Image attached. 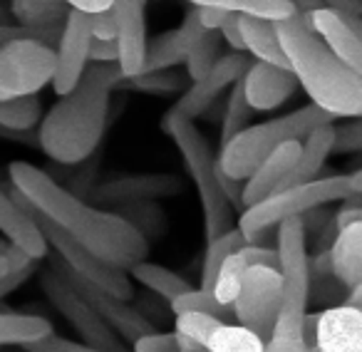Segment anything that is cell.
Returning a JSON list of instances; mask_svg holds the SVG:
<instances>
[{"label":"cell","instance_id":"obj_4","mask_svg":"<svg viewBox=\"0 0 362 352\" xmlns=\"http://www.w3.org/2000/svg\"><path fill=\"white\" fill-rule=\"evenodd\" d=\"M325 124H335V119L317 110L315 105H305L263 124H251L221 146L216 156V169L233 182H246L261 166V161L278 146L288 141H303L313 129Z\"/></svg>","mask_w":362,"mask_h":352},{"label":"cell","instance_id":"obj_6","mask_svg":"<svg viewBox=\"0 0 362 352\" xmlns=\"http://www.w3.org/2000/svg\"><path fill=\"white\" fill-rule=\"evenodd\" d=\"M357 199H360V194L352 189L350 174L325 176V179H315L310 184L281 189V192L271 194L263 201L243 209L238 213V221L233 228L241 233L243 243H246L251 236H256L261 231H271V228H276L283 221L303 218L305 213L327 206V204L357 201Z\"/></svg>","mask_w":362,"mask_h":352},{"label":"cell","instance_id":"obj_34","mask_svg":"<svg viewBox=\"0 0 362 352\" xmlns=\"http://www.w3.org/2000/svg\"><path fill=\"white\" fill-rule=\"evenodd\" d=\"M115 213H119V216L124 218V221L129 223L146 243H149V246H151V241L164 236L166 226H169L166 213L161 211L156 204H136V206L119 209V211H115Z\"/></svg>","mask_w":362,"mask_h":352},{"label":"cell","instance_id":"obj_50","mask_svg":"<svg viewBox=\"0 0 362 352\" xmlns=\"http://www.w3.org/2000/svg\"><path fill=\"white\" fill-rule=\"evenodd\" d=\"M70 11H77L82 16H95V13L112 11V3L115 0H62Z\"/></svg>","mask_w":362,"mask_h":352},{"label":"cell","instance_id":"obj_31","mask_svg":"<svg viewBox=\"0 0 362 352\" xmlns=\"http://www.w3.org/2000/svg\"><path fill=\"white\" fill-rule=\"evenodd\" d=\"M42 105L37 95L13 97V100L0 102V129L8 131H30L40 124Z\"/></svg>","mask_w":362,"mask_h":352},{"label":"cell","instance_id":"obj_9","mask_svg":"<svg viewBox=\"0 0 362 352\" xmlns=\"http://www.w3.org/2000/svg\"><path fill=\"white\" fill-rule=\"evenodd\" d=\"M276 271L283 283L281 312L305 315L310 305V258L308 231L303 218H291L276 226Z\"/></svg>","mask_w":362,"mask_h":352},{"label":"cell","instance_id":"obj_12","mask_svg":"<svg viewBox=\"0 0 362 352\" xmlns=\"http://www.w3.org/2000/svg\"><path fill=\"white\" fill-rule=\"evenodd\" d=\"M184 192V182L176 174H132L105 182L92 192V206L110 211H119L136 204H154L159 199L179 196Z\"/></svg>","mask_w":362,"mask_h":352},{"label":"cell","instance_id":"obj_52","mask_svg":"<svg viewBox=\"0 0 362 352\" xmlns=\"http://www.w3.org/2000/svg\"><path fill=\"white\" fill-rule=\"evenodd\" d=\"M293 6V11H296V16L300 18L303 25L310 30V16L315 11H320V8H325V3L322 0H288Z\"/></svg>","mask_w":362,"mask_h":352},{"label":"cell","instance_id":"obj_21","mask_svg":"<svg viewBox=\"0 0 362 352\" xmlns=\"http://www.w3.org/2000/svg\"><path fill=\"white\" fill-rule=\"evenodd\" d=\"M298 151H300V141H288V144L278 146L273 154H268L261 161L256 171L243 182L241 189V206L248 209L253 204L263 201L271 194H276L278 189H283L288 174H291L293 164L298 159Z\"/></svg>","mask_w":362,"mask_h":352},{"label":"cell","instance_id":"obj_47","mask_svg":"<svg viewBox=\"0 0 362 352\" xmlns=\"http://www.w3.org/2000/svg\"><path fill=\"white\" fill-rule=\"evenodd\" d=\"M33 263H37V261L28 258L25 253L16 251L13 246H11V248H6V251L0 253V278H6L8 273H13V271H21V268L33 266Z\"/></svg>","mask_w":362,"mask_h":352},{"label":"cell","instance_id":"obj_32","mask_svg":"<svg viewBox=\"0 0 362 352\" xmlns=\"http://www.w3.org/2000/svg\"><path fill=\"white\" fill-rule=\"evenodd\" d=\"M238 248H243V236L231 228V231L221 233V236L206 241V248H204V261H202V291L211 293V286L216 281L218 271H221L223 261H226L231 253H236Z\"/></svg>","mask_w":362,"mask_h":352},{"label":"cell","instance_id":"obj_57","mask_svg":"<svg viewBox=\"0 0 362 352\" xmlns=\"http://www.w3.org/2000/svg\"><path fill=\"white\" fill-rule=\"evenodd\" d=\"M144 3H146V0H144Z\"/></svg>","mask_w":362,"mask_h":352},{"label":"cell","instance_id":"obj_5","mask_svg":"<svg viewBox=\"0 0 362 352\" xmlns=\"http://www.w3.org/2000/svg\"><path fill=\"white\" fill-rule=\"evenodd\" d=\"M161 129L174 139L176 149H179L184 166H187L189 176H192L194 187L199 194V204H202V218H204V238L221 236V233L233 228V209L228 199L223 196L221 189V174L216 169V156H214L211 146H209L206 136L202 129H197L194 122L187 119H174L166 117L161 119Z\"/></svg>","mask_w":362,"mask_h":352},{"label":"cell","instance_id":"obj_13","mask_svg":"<svg viewBox=\"0 0 362 352\" xmlns=\"http://www.w3.org/2000/svg\"><path fill=\"white\" fill-rule=\"evenodd\" d=\"M90 45H92V33L87 16L77 11H70L65 18V25L57 37L55 45V70H52V90L57 97H65L67 92L75 90L80 77L85 75L87 65H90Z\"/></svg>","mask_w":362,"mask_h":352},{"label":"cell","instance_id":"obj_25","mask_svg":"<svg viewBox=\"0 0 362 352\" xmlns=\"http://www.w3.org/2000/svg\"><path fill=\"white\" fill-rule=\"evenodd\" d=\"M330 154H332V124L313 129L310 134L300 141L298 159H296V164H293L283 189L300 187V184H310V182H315V179H320V171ZM278 192H281V189H278Z\"/></svg>","mask_w":362,"mask_h":352},{"label":"cell","instance_id":"obj_54","mask_svg":"<svg viewBox=\"0 0 362 352\" xmlns=\"http://www.w3.org/2000/svg\"><path fill=\"white\" fill-rule=\"evenodd\" d=\"M6 23H11V13H8L6 3H0V25H6Z\"/></svg>","mask_w":362,"mask_h":352},{"label":"cell","instance_id":"obj_20","mask_svg":"<svg viewBox=\"0 0 362 352\" xmlns=\"http://www.w3.org/2000/svg\"><path fill=\"white\" fill-rule=\"evenodd\" d=\"M202 35H204V30L197 20V11L192 8V11L187 13V18L181 20L179 28H174L171 33H164V35L146 42L144 65H141L139 75H151V72H164L176 65H184L189 50H192L194 42Z\"/></svg>","mask_w":362,"mask_h":352},{"label":"cell","instance_id":"obj_51","mask_svg":"<svg viewBox=\"0 0 362 352\" xmlns=\"http://www.w3.org/2000/svg\"><path fill=\"white\" fill-rule=\"evenodd\" d=\"M322 3H325V8L340 13L347 20H360L362 16V0H322Z\"/></svg>","mask_w":362,"mask_h":352},{"label":"cell","instance_id":"obj_24","mask_svg":"<svg viewBox=\"0 0 362 352\" xmlns=\"http://www.w3.org/2000/svg\"><path fill=\"white\" fill-rule=\"evenodd\" d=\"M330 276L342 291L362 286V223L342 228L335 233V241L327 248Z\"/></svg>","mask_w":362,"mask_h":352},{"label":"cell","instance_id":"obj_8","mask_svg":"<svg viewBox=\"0 0 362 352\" xmlns=\"http://www.w3.org/2000/svg\"><path fill=\"white\" fill-rule=\"evenodd\" d=\"M40 291L47 298V303L57 310V315L70 322L82 345L97 352H124V342L97 317V312L87 305L85 298L57 271L55 263L40 271Z\"/></svg>","mask_w":362,"mask_h":352},{"label":"cell","instance_id":"obj_55","mask_svg":"<svg viewBox=\"0 0 362 352\" xmlns=\"http://www.w3.org/2000/svg\"><path fill=\"white\" fill-rule=\"evenodd\" d=\"M6 248H11V246H8V243H6V241H3V238H0V253L6 251Z\"/></svg>","mask_w":362,"mask_h":352},{"label":"cell","instance_id":"obj_19","mask_svg":"<svg viewBox=\"0 0 362 352\" xmlns=\"http://www.w3.org/2000/svg\"><path fill=\"white\" fill-rule=\"evenodd\" d=\"M313 347L317 352H362V310L347 305L320 310Z\"/></svg>","mask_w":362,"mask_h":352},{"label":"cell","instance_id":"obj_28","mask_svg":"<svg viewBox=\"0 0 362 352\" xmlns=\"http://www.w3.org/2000/svg\"><path fill=\"white\" fill-rule=\"evenodd\" d=\"M16 25L37 33H60L70 8L65 3H37V0H13L8 8Z\"/></svg>","mask_w":362,"mask_h":352},{"label":"cell","instance_id":"obj_38","mask_svg":"<svg viewBox=\"0 0 362 352\" xmlns=\"http://www.w3.org/2000/svg\"><path fill=\"white\" fill-rule=\"evenodd\" d=\"M253 117V110L248 107L246 97H243V85L241 77L231 85V95H228L226 110H223V122H221V146L226 141H231L236 134H241L248 127Z\"/></svg>","mask_w":362,"mask_h":352},{"label":"cell","instance_id":"obj_29","mask_svg":"<svg viewBox=\"0 0 362 352\" xmlns=\"http://www.w3.org/2000/svg\"><path fill=\"white\" fill-rule=\"evenodd\" d=\"M194 8H218L233 16L258 18V20L281 23L296 16L288 0H189Z\"/></svg>","mask_w":362,"mask_h":352},{"label":"cell","instance_id":"obj_17","mask_svg":"<svg viewBox=\"0 0 362 352\" xmlns=\"http://www.w3.org/2000/svg\"><path fill=\"white\" fill-rule=\"evenodd\" d=\"M310 30L322 40V45L342 60L352 72L362 75V23L347 20L330 8H320L310 16Z\"/></svg>","mask_w":362,"mask_h":352},{"label":"cell","instance_id":"obj_42","mask_svg":"<svg viewBox=\"0 0 362 352\" xmlns=\"http://www.w3.org/2000/svg\"><path fill=\"white\" fill-rule=\"evenodd\" d=\"M23 350L25 352H97L92 347L82 345L80 340H67V337H60L55 332H50V335L40 337L35 342H28V345H23Z\"/></svg>","mask_w":362,"mask_h":352},{"label":"cell","instance_id":"obj_27","mask_svg":"<svg viewBox=\"0 0 362 352\" xmlns=\"http://www.w3.org/2000/svg\"><path fill=\"white\" fill-rule=\"evenodd\" d=\"M127 276H129L132 283H139L141 288H146L151 295L164 300L166 305H169L174 298H179L181 293H187L194 288L187 278L179 276L176 271H171V268H166V266H159V263H151V261H141V263H136V266H132L129 271H127Z\"/></svg>","mask_w":362,"mask_h":352},{"label":"cell","instance_id":"obj_44","mask_svg":"<svg viewBox=\"0 0 362 352\" xmlns=\"http://www.w3.org/2000/svg\"><path fill=\"white\" fill-rule=\"evenodd\" d=\"M87 20H90L92 40H117V23H115L112 11L87 16Z\"/></svg>","mask_w":362,"mask_h":352},{"label":"cell","instance_id":"obj_49","mask_svg":"<svg viewBox=\"0 0 362 352\" xmlns=\"http://www.w3.org/2000/svg\"><path fill=\"white\" fill-rule=\"evenodd\" d=\"M194 11H197V20L204 33H218L223 18H226V13L218 11V8H194Z\"/></svg>","mask_w":362,"mask_h":352},{"label":"cell","instance_id":"obj_2","mask_svg":"<svg viewBox=\"0 0 362 352\" xmlns=\"http://www.w3.org/2000/svg\"><path fill=\"white\" fill-rule=\"evenodd\" d=\"M117 65H87L75 90L50 107L37 124V146L62 166L85 164L100 146L110 117L112 92L119 85Z\"/></svg>","mask_w":362,"mask_h":352},{"label":"cell","instance_id":"obj_33","mask_svg":"<svg viewBox=\"0 0 362 352\" xmlns=\"http://www.w3.org/2000/svg\"><path fill=\"white\" fill-rule=\"evenodd\" d=\"M204 352H263V340L236 322H218L209 335Z\"/></svg>","mask_w":362,"mask_h":352},{"label":"cell","instance_id":"obj_41","mask_svg":"<svg viewBox=\"0 0 362 352\" xmlns=\"http://www.w3.org/2000/svg\"><path fill=\"white\" fill-rule=\"evenodd\" d=\"M362 149V122L347 119L342 127L332 124V151H360Z\"/></svg>","mask_w":362,"mask_h":352},{"label":"cell","instance_id":"obj_53","mask_svg":"<svg viewBox=\"0 0 362 352\" xmlns=\"http://www.w3.org/2000/svg\"><path fill=\"white\" fill-rule=\"evenodd\" d=\"M352 223H362V209L360 204H350V206L340 209L335 216V231H342V228L352 226Z\"/></svg>","mask_w":362,"mask_h":352},{"label":"cell","instance_id":"obj_35","mask_svg":"<svg viewBox=\"0 0 362 352\" xmlns=\"http://www.w3.org/2000/svg\"><path fill=\"white\" fill-rule=\"evenodd\" d=\"M303 317L291 312H278L271 337L263 342V352H308L303 340Z\"/></svg>","mask_w":362,"mask_h":352},{"label":"cell","instance_id":"obj_1","mask_svg":"<svg viewBox=\"0 0 362 352\" xmlns=\"http://www.w3.org/2000/svg\"><path fill=\"white\" fill-rule=\"evenodd\" d=\"M8 176L13 192L33 213L60 228L67 238L80 243L110 268L127 273L132 266L146 261L149 243L119 213L87 204L30 161H11Z\"/></svg>","mask_w":362,"mask_h":352},{"label":"cell","instance_id":"obj_26","mask_svg":"<svg viewBox=\"0 0 362 352\" xmlns=\"http://www.w3.org/2000/svg\"><path fill=\"white\" fill-rule=\"evenodd\" d=\"M238 33H241L243 50L251 52L256 57V62H266V65L288 70V60L281 50V42H278L276 25L273 23L238 16Z\"/></svg>","mask_w":362,"mask_h":352},{"label":"cell","instance_id":"obj_40","mask_svg":"<svg viewBox=\"0 0 362 352\" xmlns=\"http://www.w3.org/2000/svg\"><path fill=\"white\" fill-rule=\"evenodd\" d=\"M129 82L134 90L146 92V95H174V92H181L187 80L184 75L174 70H164V72H151V75H139V77H132Z\"/></svg>","mask_w":362,"mask_h":352},{"label":"cell","instance_id":"obj_45","mask_svg":"<svg viewBox=\"0 0 362 352\" xmlns=\"http://www.w3.org/2000/svg\"><path fill=\"white\" fill-rule=\"evenodd\" d=\"M35 271H37V263H33V266L13 271V273H8L6 278H0V300H6L11 293H16L21 286H25V283L35 276Z\"/></svg>","mask_w":362,"mask_h":352},{"label":"cell","instance_id":"obj_10","mask_svg":"<svg viewBox=\"0 0 362 352\" xmlns=\"http://www.w3.org/2000/svg\"><path fill=\"white\" fill-rule=\"evenodd\" d=\"M283 307V283L276 268L253 266L246 271L238 293L231 303V315L236 325L246 327L263 342L276 327L278 312Z\"/></svg>","mask_w":362,"mask_h":352},{"label":"cell","instance_id":"obj_11","mask_svg":"<svg viewBox=\"0 0 362 352\" xmlns=\"http://www.w3.org/2000/svg\"><path fill=\"white\" fill-rule=\"evenodd\" d=\"M55 52L35 40H18L0 47V102L37 95L50 85Z\"/></svg>","mask_w":362,"mask_h":352},{"label":"cell","instance_id":"obj_14","mask_svg":"<svg viewBox=\"0 0 362 352\" xmlns=\"http://www.w3.org/2000/svg\"><path fill=\"white\" fill-rule=\"evenodd\" d=\"M248 67V60L243 52H228V55H221L218 62L202 77V80L192 82L184 95L174 102L166 117H174V119H187L194 122L199 117H204L209 112V107L218 100L226 87H231L238 77H243Z\"/></svg>","mask_w":362,"mask_h":352},{"label":"cell","instance_id":"obj_7","mask_svg":"<svg viewBox=\"0 0 362 352\" xmlns=\"http://www.w3.org/2000/svg\"><path fill=\"white\" fill-rule=\"evenodd\" d=\"M11 196L16 199V201L21 204L28 213H30V218L35 221V226L40 228L42 238H45L47 251L55 253L52 258H55L57 263H62L72 276L80 278V281H85V283H90V286L100 288V291L110 293V295L122 298V300H132V298H134V288H132V281H129L127 273L110 268L97 256H92L87 248H82L80 243H75L72 238H67L60 228H55L52 223H47L45 218H40L37 213H33L30 209H28V204L23 201L16 192H11Z\"/></svg>","mask_w":362,"mask_h":352},{"label":"cell","instance_id":"obj_36","mask_svg":"<svg viewBox=\"0 0 362 352\" xmlns=\"http://www.w3.org/2000/svg\"><path fill=\"white\" fill-rule=\"evenodd\" d=\"M169 312L171 315H184V312H202V315H211L216 320L228 322L226 317L231 315V307L221 305L216 298L209 291H202V288H192V291L181 293L179 298L169 303Z\"/></svg>","mask_w":362,"mask_h":352},{"label":"cell","instance_id":"obj_46","mask_svg":"<svg viewBox=\"0 0 362 352\" xmlns=\"http://www.w3.org/2000/svg\"><path fill=\"white\" fill-rule=\"evenodd\" d=\"M117 40H92L90 62L95 65H117Z\"/></svg>","mask_w":362,"mask_h":352},{"label":"cell","instance_id":"obj_3","mask_svg":"<svg viewBox=\"0 0 362 352\" xmlns=\"http://www.w3.org/2000/svg\"><path fill=\"white\" fill-rule=\"evenodd\" d=\"M281 50L288 60V70L298 87L305 90L310 105L330 115L332 119H360L362 117V75L352 72L337 60L300 18L273 23Z\"/></svg>","mask_w":362,"mask_h":352},{"label":"cell","instance_id":"obj_23","mask_svg":"<svg viewBox=\"0 0 362 352\" xmlns=\"http://www.w3.org/2000/svg\"><path fill=\"white\" fill-rule=\"evenodd\" d=\"M253 266L276 268V251H273V248H261V246H248V243H243V248H238L236 253H231V256L223 261L221 271H218L216 281H214V286H211V295L216 298L221 305L231 307L243 276H246V271Z\"/></svg>","mask_w":362,"mask_h":352},{"label":"cell","instance_id":"obj_15","mask_svg":"<svg viewBox=\"0 0 362 352\" xmlns=\"http://www.w3.org/2000/svg\"><path fill=\"white\" fill-rule=\"evenodd\" d=\"M50 263H55L57 271L72 283V288L85 298L87 305L97 312V317H100V320L105 322L122 342H134L136 337L154 330V325H149V322L144 320V315L132 305V300H122V298L110 295V293H105V291H100V288L90 286V283L80 281V278L72 276L62 263H57L55 258H50Z\"/></svg>","mask_w":362,"mask_h":352},{"label":"cell","instance_id":"obj_18","mask_svg":"<svg viewBox=\"0 0 362 352\" xmlns=\"http://www.w3.org/2000/svg\"><path fill=\"white\" fill-rule=\"evenodd\" d=\"M243 97L253 112H273L286 105L298 90L296 77L291 70L266 65V62H253L246 67L241 77Z\"/></svg>","mask_w":362,"mask_h":352},{"label":"cell","instance_id":"obj_16","mask_svg":"<svg viewBox=\"0 0 362 352\" xmlns=\"http://www.w3.org/2000/svg\"><path fill=\"white\" fill-rule=\"evenodd\" d=\"M112 16L117 23V67L122 80L139 77L146 52V16L144 0H115Z\"/></svg>","mask_w":362,"mask_h":352},{"label":"cell","instance_id":"obj_37","mask_svg":"<svg viewBox=\"0 0 362 352\" xmlns=\"http://www.w3.org/2000/svg\"><path fill=\"white\" fill-rule=\"evenodd\" d=\"M221 42L223 40H221L218 33H204V35L194 42V47L189 50L187 60H184L189 80L192 82L202 80V77L206 75L214 65H216L218 57H221Z\"/></svg>","mask_w":362,"mask_h":352},{"label":"cell","instance_id":"obj_39","mask_svg":"<svg viewBox=\"0 0 362 352\" xmlns=\"http://www.w3.org/2000/svg\"><path fill=\"white\" fill-rule=\"evenodd\" d=\"M218 322H223V320H216V317H211V315H202V312H184V315L174 317V332L184 335L187 340L197 342L204 350L209 335L216 330Z\"/></svg>","mask_w":362,"mask_h":352},{"label":"cell","instance_id":"obj_22","mask_svg":"<svg viewBox=\"0 0 362 352\" xmlns=\"http://www.w3.org/2000/svg\"><path fill=\"white\" fill-rule=\"evenodd\" d=\"M0 238L33 261H42L50 253L30 213L3 189H0Z\"/></svg>","mask_w":362,"mask_h":352},{"label":"cell","instance_id":"obj_56","mask_svg":"<svg viewBox=\"0 0 362 352\" xmlns=\"http://www.w3.org/2000/svg\"><path fill=\"white\" fill-rule=\"evenodd\" d=\"M37 3H62V0H37Z\"/></svg>","mask_w":362,"mask_h":352},{"label":"cell","instance_id":"obj_43","mask_svg":"<svg viewBox=\"0 0 362 352\" xmlns=\"http://www.w3.org/2000/svg\"><path fill=\"white\" fill-rule=\"evenodd\" d=\"M132 350L134 352H179L176 350V340L174 332H164V330H151L146 335L136 337L132 342Z\"/></svg>","mask_w":362,"mask_h":352},{"label":"cell","instance_id":"obj_48","mask_svg":"<svg viewBox=\"0 0 362 352\" xmlns=\"http://www.w3.org/2000/svg\"><path fill=\"white\" fill-rule=\"evenodd\" d=\"M218 35H221L223 42H228V45H231L233 52H243V40H241V33H238V16L226 13L221 28H218Z\"/></svg>","mask_w":362,"mask_h":352},{"label":"cell","instance_id":"obj_30","mask_svg":"<svg viewBox=\"0 0 362 352\" xmlns=\"http://www.w3.org/2000/svg\"><path fill=\"white\" fill-rule=\"evenodd\" d=\"M52 325L42 315L30 312H6L0 310V347L16 345L23 347L28 342H35L40 337L50 335Z\"/></svg>","mask_w":362,"mask_h":352}]
</instances>
